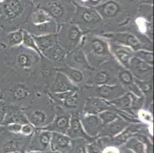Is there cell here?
<instances>
[{
    "label": "cell",
    "mask_w": 154,
    "mask_h": 153,
    "mask_svg": "<svg viewBox=\"0 0 154 153\" xmlns=\"http://www.w3.org/2000/svg\"><path fill=\"white\" fill-rule=\"evenodd\" d=\"M9 74L11 76L0 96L8 106L25 109L35 97L36 90L33 78L12 70Z\"/></svg>",
    "instance_id": "cell-1"
},
{
    "label": "cell",
    "mask_w": 154,
    "mask_h": 153,
    "mask_svg": "<svg viewBox=\"0 0 154 153\" xmlns=\"http://www.w3.org/2000/svg\"><path fill=\"white\" fill-rule=\"evenodd\" d=\"M29 123L35 129L45 128L54 120V104L48 93H36L31 104L23 109Z\"/></svg>",
    "instance_id": "cell-2"
},
{
    "label": "cell",
    "mask_w": 154,
    "mask_h": 153,
    "mask_svg": "<svg viewBox=\"0 0 154 153\" xmlns=\"http://www.w3.org/2000/svg\"><path fill=\"white\" fill-rule=\"evenodd\" d=\"M42 56L22 45L8 48L5 62L11 70L33 78Z\"/></svg>",
    "instance_id": "cell-3"
},
{
    "label": "cell",
    "mask_w": 154,
    "mask_h": 153,
    "mask_svg": "<svg viewBox=\"0 0 154 153\" xmlns=\"http://www.w3.org/2000/svg\"><path fill=\"white\" fill-rule=\"evenodd\" d=\"M80 47L93 68H97L103 63L114 59L110 53L108 41L100 35H85Z\"/></svg>",
    "instance_id": "cell-4"
},
{
    "label": "cell",
    "mask_w": 154,
    "mask_h": 153,
    "mask_svg": "<svg viewBox=\"0 0 154 153\" xmlns=\"http://www.w3.org/2000/svg\"><path fill=\"white\" fill-rule=\"evenodd\" d=\"M71 22L78 25L85 35H101L103 34V21L94 8L78 6Z\"/></svg>",
    "instance_id": "cell-5"
},
{
    "label": "cell",
    "mask_w": 154,
    "mask_h": 153,
    "mask_svg": "<svg viewBox=\"0 0 154 153\" xmlns=\"http://www.w3.org/2000/svg\"><path fill=\"white\" fill-rule=\"evenodd\" d=\"M117 62L115 59L103 63L100 67L94 68L88 74L85 85L100 86L119 84L116 78V67Z\"/></svg>",
    "instance_id": "cell-6"
},
{
    "label": "cell",
    "mask_w": 154,
    "mask_h": 153,
    "mask_svg": "<svg viewBox=\"0 0 154 153\" xmlns=\"http://www.w3.org/2000/svg\"><path fill=\"white\" fill-rule=\"evenodd\" d=\"M84 35L85 34L80 28L72 22L60 25L57 32L58 43L67 54L80 47Z\"/></svg>",
    "instance_id": "cell-7"
},
{
    "label": "cell",
    "mask_w": 154,
    "mask_h": 153,
    "mask_svg": "<svg viewBox=\"0 0 154 153\" xmlns=\"http://www.w3.org/2000/svg\"><path fill=\"white\" fill-rule=\"evenodd\" d=\"M79 92L82 100L88 96H96L110 102L124 94L127 91L120 84H113L100 86L85 85L82 88H79Z\"/></svg>",
    "instance_id": "cell-8"
},
{
    "label": "cell",
    "mask_w": 154,
    "mask_h": 153,
    "mask_svg": "<svg viewBox=\"0 0 154 153\" xmlns=\"http://www.w3.org/2000/svg\"><path fill=\"white\" fill-rule=\"evenodd\" d=\"M100 36L112 41L122 44V45L131 47L134 51L140 50H147L152 51V49L143 44L134 34L129 32H106V33L102 34Z\"/></svg>",
    "instance_id": "cell-9"
},
{
    "label": "cell",
    "mask_w": 154,
    "mask_h": 153,
    "mask_svg": "<svg viewBox=\"0 0 154 153\" xmlns=\"http://www.w3.org/2000/svg\"><path fill=\"white\" fill-rule=\"evenodd\" d=\"M54 111H55V115L54 120L49 125H48L42 129L51 133L54 132V133L67 135V131L69 127L70 120H71V111L64 109L55 105H54Z\"/></svg>",
    "instance_id": "cell-10"
},
{
    "label": "cell",
    "mask_w": 154,
    "mask_h": 153,
    "mask_svg": "<svg viewBox=\"0 0 154 153\" xmlns=\"http://www.w3.org/2000/svg\"><path fill=\"white\" fill-rule=\"evenodd\" d=\"M116 78L118 84L122 87L127 92L131 93L137 96H143L138 87L135 83V78L130 71L117 63L116 67Z\"/></svg>",
    "instance_id": "cell-11"
},
{
    "label": "cell",
    "mask_w": 154,
    "mask_h": 153,
    "mask_svg": "<svg viewBox=\"0 0 154 153\" xmlns=\"http://www.w3.org/2000/svg\"><path fill=\"white\" fill-rule=\"evenodd\" d=\"M128 70L135 79L152 83L153 66L134 57L130 61Z\"/></svg>",
    "instance_id": "cell-12"
},
{
    "label": "cell",
    "mask_w": 154,
    "mask_h": 153,
    "mask_svg": "<svg viewBox=\"0 0 154 153\" xmlns=\"http://www.w3.org/2000/svg\"><path fill=\"white\" fill-rule=\"evenodd\" d=\"M26 5L21 0H4L2 5V15L5 20L14 24L23 15Z\"/></svg>",
    "instance_id": "cell-13"
},
{
    "label": "cell",
    "mask_w": 154,
    "mask_h": 153,
    "mask_svg": "<svg viewBox=\"0 0 154 153\" xmlns=\"http://www.w3.org/2000/svg\"><path fill=\"white\" fill-rule=\"evenodd\" d=\"M107 41L109 43L110 53L113 55V58L115 59V61L119 64L128 69L130 61L134 57L135 51L127 46L122 45L108 39Z\"/></svg>",
    "instance_id": "cell-14"
},
{
    "label": "cell",
    "mask_w": 154,
    "mask_h": 153,
    "mask_svg": "<svg viewBox=\"0 0 154 153\" xmlns=\"http://www.w3.org/2000/svg\"><path fill=\"white\" fill-rule=\"evenodd\" d=\"M65 63L67 66H69L85 73H90L94 69L90 65L85 53L80 47L76 50L67 54L65 57Z\"/></svg>",
    "instance_id": "cell-15"
},
{
    "label": "cell",
    "mask_w": 154,
    "mask_h": 153,
    "mask_svg": "<svg viewBox=\"0 0 154 153\" xmlns=\"http://www.w3.org/2000/svg\"><path fill=\"white\" fill-rule=\"evenodd\" d=\"M79 117L84 130L88 136L94 137L101 133L104 125L97 115L88 114L80 111Z\"/></svg>",
    "instance_id": "cell-16"
},
{
    "label": "cell",
    "mask_w": 154,
    "mask_h": 153,
    "mask_svg": "<svg viewBox=\"0 0 154 153\" xmlns=\"http://www.w3.org/2000/svg\"><path fill=\"white\" fill-rule=\"evenodd\" d=\"M111 107L112 105L108 101L96 96H88L82 100L80 111L88 114L97 115Z\"/></svg>",
    "instance_id": "cell-17"
},
{
    "label": "cell",
    "mask_w": 154,
    "mask_h": 153,
    "mask_svg": "<svg viewBox=\"0 0 154 153\" xmlns=\"http://www.w3.org/2000/svg\"><path fill=\"white\" fill-rule=\"evenodd\" d=\"M43 9L49 13V15L57 22L58 25L68 23V11L62 2L60 0H51L45 5Z\"/></svg>",
    "instance_id": "cell-18"
},
{
    "label": "cell",
    "mask_w": 154,
    "mask_h": 153,
    "mask_svg": "<svg viewBox=\"0 0 154 153\" xmlns=\"http://www.w3.org/2000/svg\"><path fill=\"white\" fill-rule=\"evenodd\" d=\"M32 36H40L49 34H56L59 29V25L56 21L45 22L39 25H32L26 23L21 27Z\"/></svg>",
    "instance_id": "cell-19"
},
{
    "label": "cell",
    "mask_w": 154,
    "mask_h": 153,
    "mask_svg": "<svg viewBox=\"0 0 154 153\" xmlns=\"http://www.w3.org/2000/svg\"><path fill=\"white\" fill-rule=\"evenodd\" d=\"M79 109L71 111L69 127L67 131V136L72 139H90L91 137L86 134L82 126L79 117Z\"/></svg>",
    "instance_id": "cell-20"
},
{
    "label": "cell",
    "mask_w": 154,
    "mask_h": 153,
    "mask_svg": "<svg viewBox=\"0 0 154 153\" xmlns=\"http://www.w3.org/2000/svg\"><path fill=\"white\" fill-rule=\"evenodd\" d=\"M77 87H75L67 77L62 73L57 71L54 76V81L48 88V93H59L67 92V91L76 90H78Z\"/></svg>",
    "instance_id": "cell-21"
},
{
    "label": "cell",
    "mask_w": 154,
    "mask_h": 153,
    "mask_svg": "<svg viewBox=\"0 0 154 153\" xmlns=\"http://www.w3.org/2000/svg\"><path fill=\"white\" fill-rule=\"evenodd\" d=\"M56 71L64 74L67 78L78 88H82V87L85 86L88 74H89V73H85L67 65L57 67Z\"/></svg>",
    "instance_id": "cell-22"
},
{
    "label": "cell",
    "mask_w": 154,
    "mask_h": 153,
    "mask_svg": "<svg viewBox=\"0 0 154 153\" xmlns=\"http://www.w3.org/2000/svg\"><path fill=\"white\" fill-rule=\"evenodd\" d=\"M94 9L101 16L103 21L115 19L121 13V7L113 0H109L103 4L96 5Z\"/></svg>",
    "instance_id": "cell-23"
},
{
    "label": "cell",
    "mask_w": 154,
    "mask_h": 153,
    "mask_svg": "<svg viewBox=\"0 0 154 153\" xmlns=\"http://www.w3.org/2000/svg\"><path fill=\"white\" fill-rule=\"evenodd\" d=\"M50 145L53 151L61 152H68L72 148V139L66 134L58 133H51V139Z\"/></svg>",
    "instance_id": "cell-24"
},
{
    "label": "cell",
    "mask_w": 154,
    "mask_h": 153,
    "mask_svg": "<svg viewBox=\"0 0 154 153\" xmlns=\"http://www.w3.org/2000/svg\"><path fill=\"white\" fill-rule=\"evenodd\" d=\"M134 95L129 92L124 93V94L118 96L116 99L110 101V104L117 109H120L121 111H124L127 113V115L132 118H135L136 116L132 111V106L133 101H134Z\"/></svg>",
    "instance_id": "cell-25"
},
{
    "label": "cell",
    "mask_w": 154,
    "mask_h": 153,
    "mask_svg": "<svg viewBox=\"0 0 154 153\" xmlns=\"http://www.w3.org/2000/svg\"><path fill=\"white\" fill-rule=\"evenodd\" d=\"M67 52L62 47L60 46L59 43L56 45L50 47L43 54V57L49 60L51 63L57 67H63L66 65L65 63V57H66Z\"/></svg>",
    "instance_id": "cell-26"
},
{
    "label": "cell",
    "mask_w": 154,
    "mask_h": 153,
    "mask_svg": "<svg viewBox=\"0 0 154 153\" xmlns=\"http://www.w3.org/2000/svg\"><path fill=\"white\" fill-rule=\"evenodd\" d=\"M27 123H29V121L22 108L15 106H8L6 115L2 126H5L9 123L25 124Z\"/></svg>",
    "instance_id": "cell-27"
},
{
    "label": "cell",
    "mask_w": 154,
    "mask_h": 153,
    "mask_svg": "<svg viewBox=\"0 0 154 153\" xmlns=\"http://www.w3.org/2000/svg\"><path fill=\"white\" fill-rule=\"evenodd\" d=\"M130 123H131L126 121L120 116H118L113 122L107 125H104L101 133H103L104 135L110 136H115L117 135L120 134L121 132L124 131L130 125Z\"/></svg>",
    "instance_id": "cell-28"
},
{
    "label": "cell",
    "mask_w": 154,
    "mask_h": 153,
    "mask_svg": "<svg viewBox=\"0 0 154 153\" xmlns=\"http://www.w3.org/2000/svg\"><path fill=\"white\" fill-rule=\"evenodd\" d=\"M33 38H34L36 44H37L39 50L41 51L42 55L50 47L58 44L57 33L40 36H33Z\"/></svg>",
    "instance_id": "cell-29"
},
{
    "label": "cell",
    "mask_w": 154,
    "mask_h": 153,
    "mask_svg": "<svg viewBox=\"0 0 154 153\" xmlns=\"http://www.w3.org/2000/svg\"><path fill=\"white\" fill-rule=\"evenodd\" d=\"M55 21L49 13L46 12L45 9L40 7H37L29 16V21L27 23L32 25H39V24L45 23V22Z\"/></svg>",
    "instance_id": "cell-30"
},
{
    "label": "cell",
    "mask_w": 154,
    "mask_h": 153,
    "mask_svg": "<svg viewBox=\"0 0 154 153\" xmlns=\"http://www.w3.org/2000/svg\"><path fill=\"white\" fill-rule=\"evenodd\" d=\"M24 30L22 29H18L16 30L11 31L5 35V45L8 48L18 47L22 45L23 41Z\"/></svg>",
    "instance_id": "cell-31"
},
{
    "label": "cell",
    "mask_w": 154,
    "mask_h": 153,
    "mask_svg": "<svg viewBox=\"0 0 154 153\" xmlns=\"http://www.w3.org/2000/svg\"><path fill=\"white\" fill-rule=\"evenodd\" d=\"M37 133H35V138L34 142L37 144L41 149H46L50 145L51 139V132L43 129H36Z\"/></svg>",
    "instance_id": "cell-32"
},
{
    "label": "cell",
    "mask_w": 154,
    "mask_h": 153,
    "mask_svg": "<svg viewBox=\"0 0 154 153\" xmlns=\"http://www.w3.org/2000/svg\"><path fill=\"white\" fill-rule=\"evenodd\" d=\"M22 45L24 46L25 47H27V48L30 49V50H34V51H35L36 53H38L39 55L43 57L41 51L39 50L37 44H36V42L35 41L33 36L25 30H24V33H23V41H22Z\"/></svg>",
    "instance_id": "cell-33"
},
{
    "label": "cell",
    "mask_w": 154,
    "mask_h": 153,
    "mask_svg": "<svg viewBox=\"0 0 154 153\" xmlns=\"http://www.w3.org/2000/svg\"><path fill=\"white\" fill-rule=\"evenodd\" d=\"M137 118L140 123H143L147 126H152L153 123V116L152 113L147 109L142 108L137 113Z\"/></svg>",
    "instance_id": "cell-34"
},
{
    "label": "cell",
    "mask_w": 154,
    "mask_h": 153,
    "mask_svg": "<svg viewBox=\"0 0 154 153\" xmlns=\"http://www.w3.org/2000/svg\"><path fill=\"white\" fill-rule=\"evenodd\" d=\"M97 116H99V118L100 119V120H101L103 125H107L108 123H111V122H113V120H115L119 116L117 115V113L115 112L114 109H113V106H112L111 109L104 110V111L101 112L99 114H97Z\"/></svg>",
    "instance_id": "cell-35"
},
{
    "label": "cell",
    "mask_w": 154,
    "mask_h": 153,
    "mask_svg": "<svg viewBox=\"0 0 154 153\" xmlns=\"http://www.w3.org/2000/svg\"><path fill=\"white\" fill-rule=\"evenodd\" d=\"M134 57L140 59L149 65L153 66V53L147 50H140L134 52Z\"/></svg>",
    "instance_id": "cell-36"
},
{
    "label": "cell",
    "mask_w": 154,
    "mask_h": 153,
    "mask_svg": "<svg viewBox=\"0 0 154 153\" xmlns=\"http://www.w3.org/2000/svg\"><path fill=\"white\" fill-rule=\"evenodd\" d=\"M35 128L34 126H32L31 123H27L22 125L20 133L25 136H29L35 133Z\"/></svg>",
    "instance_id": "cell-37"
},
{
    "label": "cell",
    "mask_w": 154,
    "mask_h": 153,
    "mask_svg": "<svg viewBox=\"0 0 154 153\" xmlns=\"http://www.w3.org/2000/svg\"><path fill=\"white\" fill-rule=\"evenodd\" d=\"M22 125V124H19V123H9V124H6L2 126H4L6 131L9 132V133H14V134H19L21 132Z\"/></svg>",
    "instance_id": "cell-38"
},
{
    "label": "cell",
    "mask_w": 154,
    "mask_h": 153,
    "mask_svg": "<svg viewBox=\"0 0 154 153\" xmlns=\"http://www.w3.org/2000/svg\"><path fill=\"white\" fill-rule=\"evenodd\" d=\"M8 109V105L2 99L0 100V126H2L5 120V115Z\"/></svg>",
    "instance_id": "cell-39"
},
{
    "label": "cell",
    "mask_w": 154,
    "mask_h": 153,
    "mask_svg": "<svg viewBox=\"0 0 154 153\" xmlns=\"http://www.w3.org/2000/svg\"><path fill=\"white\" fill-rule=\"evenodd\" d=\"M75 153H87L86 145H85V142L80 140L77 144L75 148Z\"/></svg>",
    "instance_id": "cell-40"
},
{
    "label": "cell",
    "mask_w": 154,
    "mask_h": 153,
    "mask_svg": "<svg viewBox=\"0 0 154 153\" xmlns=\"http://www.w3.org/2000/svg\"><path fill=\"white\" fill-rule=\"evenodd\" d=\"M103 153H120L119 150L116 147H107L103 151Z\"/></svg>",
    "instance_id": "cell-41"
},
{
    "label": "cell",
    "mask_w": 154,
    "mask_h": 153,
    "mask_svg": "<svg viewBox=\"0 0 154 153\" xmlns=\"http://www.w3.org/2000/svg\"><path fill=\"white\" fill-rule=\"evenodd\" d=\"M92 1H93V2H94L95 5H98V4H99V2H100V0H92Z\"/></svg>",
    "instance_id": "cell-42"
},
{
    "label": "cell",
    "mask_w": 154,
    "mask_h": 153,
    "mask_svg": "<svg viewBox=\"0 0 154 153\" xmlns=\"http://www.w3.org/2000/svg\"><path fill=\"white\" fill-rule=\"evenodd\" d=\"M27 153H42V152L39 151H28Z\"/></svg>",
    "instance_id": "cell-43"
},
{
    "label": "cell",
    "mask_w": 154,
    "mask_h": 153,
    "mask_svg": "<svg viewBox=\"0 0 154 153\" xmlns=\"http://www.w3.org/2000/svg\"><path fill=\"white\" fill-rule=\"evenodd\" d=\"M7 153H19V152L17 151H9V152H7Z\"/></svg>",
    "instance_id": "cell-44"
},
{
    "label": "cell",
    "mask_w": 154,
    "mask_h": 153,
    "mask_svg": "<svg viewBox=\"0 0 154 153\" xmlns=\"http://www.w3.org/2000/svg\"><path fill=\"white\" fill-rule=\"evenodd\" d=\"M31 1H32V2H35L36 0H31Z\"/></svg>",
    "instance_id": "cell-45"
},
{
    "label": "cell",
    "mask_w": 154,
    "mask_h": 153,
    "mask_svg": "<svg viewBox=\"0 0 154 153\" xmlns=\"http://www.w3.org/2000/svg\"><path fill=\"white\" fill-rule=\"evenodd\" d=\"M1 99H2V98H1V96H0V100H1Z\"/></svg>",
    "instance_id": "cell-46"
}]
</instances>
